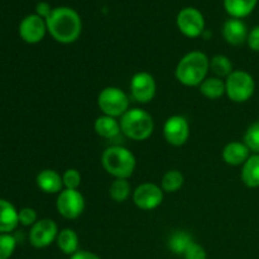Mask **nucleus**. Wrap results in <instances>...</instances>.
<instances>
[{"mask_svg": "<svg viewBox=\"0 0 259 259\" xmlns=\"http://www.w3.org/2000/svg\"><path fill=\"white\" fill-rule=\"evenodd\" d=\"M210 70L215 73L217 77L227 78L233 72V63L229 57L225 55H217L210 60Z\"/></svg>", "mask_w": 259, "mask_h": 259, "instance_id": "26", "label": "nucleus"}, {"mask_svg": "<svg viewBox=\"0 0 259 259\" xmlns=\"http://www.w3.org/2000/svg\"><path fill=\"white\" fill-rule=\"evenodd\" d=\"M248 34V28L242 19L230 18L223 25V37L232 46H240L247 42Z\"/></svg>", "mask_w": 259, "mask_h": 259, "instance_id": "14", "label": "nucleus"}, {"mask_svg": "<svg viewBox=\"0 0 259 259\" xmlns=\"http://www.w3.org/2000/svg\"><path fill=\"white\" fill-rule=\"evenodd\" d=\"M56 243L61 252L70 257L78 250V235L75 230L70 229V228L60 230Z\"/></svg>", "mask_w": 259, "mask_h": 259, "instance_id": "21", "label": "nucleus"}, {"mask_svg": "<svg viewBox=\"0 0 259 259\" xmlns=\"http://www.w3.org/2000/svg\"><path fill=\"white\" fill-rule=\"evenodd\" d=\"M132 194V186L128 179H115L109 187V196L115 202H124Z\"/></svg>", "mask_w": 259, "mask_h": 259, "instance_id": "24", "label": "nucleus"}, {"mask_svg": "<svg viewBox=\"0 0 259 259\" xmlns=\"http://www.w3.org/2000/svg\"><path fill=\"white\" fill-rule=\"evenodd\" d=\"M19 224L18 211L9 201L0 199V234H9Z\"/></svg>", "mask_w": 259, "mask_h": 259, "instance_id": "17", "label": "nucleus"}, {"mask_svg": "<svg viewBox=\"0 0 259 259\" xmlns=\"http://www.w3.org/2000/svg\"><path fill=\"white\" fill-rule=\"evenodd\" d=\"M46 24L53 39L62 45L76 42L82 30L80 14L68 7L53 8L51 15L46 19Z\"/></svg>", "mask_w": 259, "mask_h": 259, "instance_id": "1", "label": "nucleus"}, {"mask_svg": "<svg viewBox=\"0 0 259 259\" xmlns=\"http://www.w3.org/2000/svg\"><path fill=\"white\" fill-rule=\"evenodd\" d=\"M18 218H19V224L24 227H33L38 222L37 212L32 207H23L18 211Z\"/></svg>", "mask_w": 259, "mask_h": 259, "instance_id": "30", "label": "nucleus"}, {"mask_svg": "<svg viewBox=\"0 0 259 259\" xmlns=\"http://www.w3.org/2000/svg\"><path fill=\"white\" fill-rule=\"evenodd\" d=\"M222 156L229 166H243L250 157V149L244 142H230L223 148Z\"/></svg>", "mask_w": 259, "mask_h": 259, "instance_id": "15", "label": "nucleus"}, {"mask_svg": "<svg viewBox=\"0 0 259 259\" xmlns=\"http://www.w3.org/2000/svg\"><path fill=\"white\" fill-rule=\"evenodd\" d=\"M254 90V78L247 71L234 70L225 78V94L233 103H245L252 98Z\"/></svg>", "mask_w": 259, "mask_h": 259, "instance_id": "5", "label": "nucleus"}, {"mask_svg": "<svg viewBox=\"0 0 259 259\" xmlns=\"http://www.w3.org/2000/svg\"><path fill=\"white\" fill-rule=\"evenodd\" d=\"M247 43L250 50L254 51V52H259V25L250 30L249 34H248Z\"/></svg>", "mask_w": 259, "mask_h": 259, "instance_id": "32", "label": "nucleus"}, {"mask_svg": "<svg viewBox=\"0 0 259 259\" xmlns=\"http://www.w3.org/2000/svg\"><path fill=\"white\" fill-rule=\"evenodd\" d=\"M17 247V240L10 234H0V259H9Z\"/></svg>", "mask_w": 259, "mask_h": 259, "instance_id": "28", "label": "nucleus"}, {"mask_svg": "<svg viewBox=\"0 0 259 259\" xmlns=\"http://www.w3.org/2000/svg\"><path fill=\"white\" fill-rule=\"evenodd\" d=\"M242 181L249 189L259 187V154H250L242 167Z\"/></svg>", "mask_w": 259, "mask_h": 259, "instance_id": "19", "label": "nucleus"}, {"mask_svg": "<svg viewBox=\"0 0 259 259\" xmlns=\"http://www.w3.org/2000/svg\"><path fill=\"white\" fill-rule=\"evenodd\" d=\"M157 85L153 76L146 71H141L133 75L131 80V95L137 103L147 104L153 100L156 95Z\"/></svg>", "mask_w": 259, "mask_h": 259, "instance_id": "9", "label": "nucleus"}, {"mask_svg": "<svg viewBox=\"0 0 259 259\" xmlns=\"http://www.w3.org/2000/svg\"><path fill=\"white\" fill-rule=\"evenodd\" d=\"M210 70V58L200 51H192L179 61L175 76L180 83L189 88L200 86Z\"/></svg>", "mask_w": 259, "mask_h": 259, "instance_id": "2", "label": "nucleus"}, {"mask_svg": "<svg viewBox=\"0 0 259 259\" xmlns=\"http://www.w3.org/2000/svg\"><path fill=\"white\" fill-rule=\"evenodd\" d=\"M104 169L114 179H129L136 169V157L121 146L109 147L101 156Z\"/></svg>", "mask_w": 259, "mask_h": 259, "instance_id": "3", "label": "nucleus"}, {"mask_svg": "<svg viewBox=\"0 0 259 259\" xmlns=\"http://www.w3.org/2000/svg\"><path fill=\"white\" fill-rule=\"evenodd\" d=\"M46 32H47L46 19L37 14L27 15L19 25L20 38L29 45L39 43L45 38Z\"/></svg>", "mask_w": 259, "mask_h": 259, "instance_id": "13", "label": "nucleus"}, {"mask_svg": "<svg viewBox=\"0 0 259 259\" xmlns=\"http://www.w3.org/2000/svg\"><path fill=\"white\" fill-rule=\"evenodd\" d=\"M56 209L65 219H77L85 210V199L78 190L65 189L58 194Z\"/></svg>", "mask_w": 259, "mask_h": 259, "instance_id": "8", "label": "nucleus"}, {"mask_svg": "<svg viewBox=\"0 0 259 259\" xmlns=\"http://www.w3.org/2000/svg\"><path fill=\"white\" fill-rule=\"evenodd\" d=\"M52 10L53 9L51 8V5L48 4L47 2H39L35 5V14L39 15L43 19H47L51 15V13H52Z\"/></svg>", "mask_w": 259, "mask_h": 259, "instance_id": "33", "label": "nucleus"}, {"mask_svg": "<svg viewBox=\"0 0 259 259\" xmlns=\"http://www.w3.org/2000/svg\"><path fill=\"white\" fill-rule=\"evenodd\" d=\"M185 177L177 169H171V171H167L163 175L161 181V189L163 190V192H168V194H174L177 192L179 190H181V187L184 186Z\"/></svg>", "mask_w": 259, "mask_h": 259, "instance_id": "25", "label": "nucleus"}, {"mask_svg": "<svg viewBox=\"0 0 259 259\" xmlns=\"http://www.w3.org/2000/svg\"><path fill=\"white\" fill-rule=\"evenodd\" d=\"M121 133L133 141H146L152 136L154 121L151 114L143 109H129L120 118Z\"/></svg>", "mask_w": 259, "mask_h": 259, "instance_id": "4", "label": "nucleus"}, {"mask_svg": "<svg viewBox=\"0 0 259 259\" xmlns=\"http://www.w3.org/2000/svg\"><path fill=\"white\" fill-rule=\"evenodd\" d=\"M37 186L45 194H60L62 191V176L55 169H43L37 176Z\"/></svg>", "mask_w": 259, "mask_h": 259, "instance_id": "16", "label": "nucleus"}, {"mask_svg": "<svg viewBox=\"0 0 259 259\" xmlns=\"http://www.w3.org/2000/svg\"><path fill=\"white\" fill-rule=\"evenodd\" d=\"M98 105L104 115L118 118L129 110V98L121 89L108 86L100 91L98 96Z\"/></svg>", "mask_w": 259, "mask_h": 259, "instance_id": "6", "label": "nucleus"}, {"mask_svg": "<svg viewBox=\"0 0 259 259\" xmlns=\"http://www.w3.org/2000/svg\"><path fill=\"white\" fill-rule=\"evenodd\" d=\"M258 0H224V8L228 14L235 19H243L254 10Z\"/></svg>", "mask_w": 259, "mask_h": 259, "instance_id": "20", "label": "nucleus"}, {"mask_svg": "<svg viewBox=\"0 0 259 259\" xmlns=\"http://www.w3.org/2000/svg\"><path fill=\"white\" fill-rule=\"evenodd\" d=\"M63 187L68 190H78L81 185V175L76 168H68L62 175Z\"/></svg>", "mask_w": 259, "mask_h": 259, "instance_id": "29", "label": "nucleus"}, {"mask_svg": "<svg viewBox=\"0 0 259 259\" xmlns=\"http://www.w3.org/2000/svg\"><path fill=\"white\" fill-rule=\"evenodd\" d=\"M195 242L192 239V235L186 230H176L168 237V249L176 255H184L187 248L191 245V243Z\"/></svg>", "mask_w": 259, "mask_h": 259, "instance_id": "22", "label": "nucleus"}, {"mask_svg": "<svg viewBox=\"0 0 259 259\" xmlns=\"http://www.w3.org/2000/svg\"><path fill=\"white\" fill-rule=\"evenodd\" d=\"M163 136L167 143L175 147H181L189 141L190 124L185 116L172 115L164 121Z\"/></svg>", "mask_w": 259, "mask_h": 259, "instance_id": "11", "label": "nucleus"}, {"mask_svg": "<svg viewBox=\"0 0 259 259\" xmlns=\"http://www.w3.org/2000/svg\"><path fill=\"white\" fill-rule=\"evenodd\" d=\"M176 24L180 32L187 38H197L205 32V18L196 8L187 7L180 10Z\"/></svg>", "mask_w": 259, "mask_h": 259, "instance_id": "7", "label": "nucleus"}, {"mask_svg": "<svg viewBox=\"0 0 259 259\" xmlns=\"http://www.w3.org/2000/svg\"><path fill=\"white\" fill-rule=\"evenodd\" d=\"M133 202L141 210H153L163 201V190L156 184L144 182L133 191Z\"/></svg>", "mask_w": 259, "mask_h": 259, "instance_id": "10", "label": "nucleus"}, {"mask_svg": "<svg viewBox=\"0 0 259 259\" xmlns=\"http://www.w3.org/2000/svg\"><path fill=\"white\" fill-rule=\"evenodd\" d=\"M96 134L100 136L101 138L105 139H114L120 134V123L116 120V118H111L108 115L99 116L94 124Z\"/></svg>", "mask_w": 259, "mask_h": 259, "instance_id": "18", "label": "nucleus"}, {"mask_svg": "<svg viewBox=\"0 0 259 259\" xmlns=\"http://www.w3.org/2000/svg\"><path fill=\"white\" fill-rule=\"evenodd\" d=\"M243 142L247 144L250 152L259 154V121H255L248 126L243 137Z\"/></svg>", "mask_w": 259, "mask_h": 259, "instance_id": "27", "label": "nucleus"}, {"mask_svg": "<svg viewBox=\"0 0 259 259\" xmlns=\"http://www.w3.org/2000/svg\"><path fill=\"white\" fill-rule=\"evenodd\" d=\"M58 227L52 219H40L35 223L29 232V242L34 248H46L56 242Z\"/></svg>", "mask_w": 259, "mask_h": 259, "instance_id": "12", "label": "nucleus"}, {"mask_svg": "<svg viewBox=\"0 0 259 259\" xmlns=\"http://www.w3.org/2000/svg\"><path fill=\"white\" fill-rule=\"evenodd\" d=\"M182 257L185 259H207V254L202 245H200L196 242H192Z\"/></svg>", "mask_w": 259, "mask_h": 259, "instance_id": "31", "label": "nucleus"}, {"mask_svg": "<svg viewBox=\"0 0 259 259\" xmlns=\"http://www.w3.org/2000/svg\"><path fill=\"white\" fill-rule=\"evenodd\" d=\"M70 259H101L98 254L93 252H89V250H81L78 249L75 254H72Z\"/></svg>", "mask_w": 259, "mask_h": 259, "instance_id": "34", "label": "nucleus"}, {"mask_svg": "<svg viewBox=\"0 0 259 259\" xmlns=\"http://www.w3.org/2000/svg\"><path fill=\"white\" fill-rule=\"evenodd\" d=\"M199 90L202 95L210 100H218L225 94V81L220 77H206L199 86Z\"/></svg>", "mask_w": 259, "mask_h": 259, "instance_id": "23", "label": "nucleus"}]
</instances>
